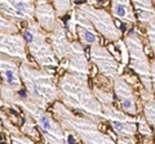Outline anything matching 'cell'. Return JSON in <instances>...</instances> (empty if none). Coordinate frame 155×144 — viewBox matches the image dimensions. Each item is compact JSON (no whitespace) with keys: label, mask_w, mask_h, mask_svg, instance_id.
Masks as SVG:
<instances>
[{"label":"cell","mask_w":155,"mask_h":144,"mask_svg":"<svg viewBox=\"0 0 155 144\" xmlns=\"http://www.w3.org/2000/svg\"><path fill=\"white\" fill-rule=\"evenodd\" d=\"M58 99L70 111H76L79 114L93 120L96 122L104 121L102 107L96 99L88 79L65 72L57 83Z\"/></svg>","instance_id":"obj_1"},{"label":"cell","mask_w":155,"mask_h":144,"mask_svg":"<svg viewBox=\"0 0 155 144\" xmlns=\"http://www.w3.org/2000/svg\"><path fill=\"white\" fill-rule=\"evenodd\" d=\"M19 76L28 99L36 105L47 109L58 100L57 79L53 70L38 68L31 62H21Z\"/></svg>","instance_id":"obj_2"},{"label":"cell","mask_w":155,"mask_h":144,"mask_svg":"<svg viewBox=\"0 0 155 144\" xmlns=\"http://www.w3.org/2000/svg\"><path fill=\"white\" fill-rule=\"evenodd\" d=\"M52 112L64 131L74 134L83 144H116L109 134L100 130L98 122L83 114L74 113L58 100L53 103Z\"/></svg>","instance_id":"obj_3"},{"label":"cell","mask_w":155,"mask_h":144,"mask_svg":"<svg viewBox=\"0 0 155 144\" xmlns=\"http://www.w3.org/2000/svg\"><path fill=\"white\" fill-rule=\"evenodd\" d=\"M21 35L23 36L28 53L32 55V58L35 59L40 68L51 70L58 67L60 62L53 54L47 32L43 31L35 21L26 23Z\"/></svg>","instance_id":"obj_4"},{"label":"cell","mask_w":155,"mask_h":144,"mask_svg":"<svg viewBox=\"0 0 155 144\" xmlns=\"http://www.w3.org/2000/svg\"><path fill=\"white\" fill-rule=\"evenodd\" d=\"M142 41L143 40L141 35H140L136 28L129 30V32L125 35L124 45L127 48L128 57H129L128 67L140 77L142 88L147 93L153 94L151 79H150V61L146 55Z\"/></svg>","instance_id":"obj_5"},{"label":"cell","mask_w":155,"mask_h":144,"mask_svg":"<svg viewBox=\"0 0 155 144\" xmlns=\"http://www.w3.org/2000/svg\"><path fill=\"white\" fill-rule=\"evenodd\" d=\"M74 8L79 11L83 16L91 22L94 31L102 35L105 39L110 41H119L123 36L122 30L116 26L114 18L111 14L104 8H96L92 7L88 3H72Z\"/></svg>","instance_id":"obj_6"},{"label":"cell","mask_w":155,"mask_h":144,"mask_svg":"<svg viewBox=\"0 0 155 144\" xmlns=\"http://www.w3.org/2000/svg\"><path fill=\"white\" fill-rule=\"evenodd\" d=\"M101 107H102L104 112V121L110 124L118 139H136L138 116H128V114L123 113L119 108H116L114 104H104Z\"/></svg>","instance_id":"obj_7"},{"label":"cell","mask_w":155,"mask_h":144,"mask_svg":"<svg viewBox=\"0 0 155 144\" xmlns=\"http://www.w3.org/2000/svg\"><path fill=\"white\" fill-rule=\"evenodd\" d=\"M113 92L120 111L132 117L138 116L137 98H136L133 85L125 79L124 75L116 76L113 80Z\"/></svg>","instance_id":"obj_8"},{"label":"cell","mask_w":155,"mask_h":144,"mask_svg":"<svg viewBox=\"0 0 155 144\" xmlns=\"http://www.w3.org/2000/svg\"><path fill=\"white\" fill-rule=\"evenodd\" d=\"M89 58L100 71V75L107 80H114L119 76V62L114 54L102 44H96L89 48Z\"/></svg>","instance_id":"obj_9"},{"label":"cell","mask_w":155,"mask_h":144,"mask_svg":"<svg viewBox=\"0 0 155 144\" xmlns=\"http://www.w3.org/2000/svg\"><path fill=\"white\" fill-rule=\"evenodd\" d=\"M0 13L14 23L35 21V2L21 0H4L0 2Z\"/></svg>","instance_id":"obj_10"},{"label":"cell","mask_w":155,"mask_h":144,"mask_svg":"<svg viewBox=\"0 0 155 144\" xmlns=\"http://www.w3.org/2000/svg\"><path fill=\"white\" fill-rule=\"evenodd\" d=\"M62 62H65L64 67L66 72L83 79L89 77V62L85 55L84 48L78 40L71 41L69 54Z\"/></svg>","instance_id":"obj_11"},{"label":"cell","mask_w":155,"mask_h":144,"mask_svg":"<svg viewBox=\"0 0 155 144\" xmlns=\"http://www.w3.org/2000/svg\"><path fill=\"white\" fill-rule=\"evenodd\" d=\"M0 54L21 62H28L23 36L19 32L18 33L0 32Z\"/></svg>","instance_id":"obj_12"},{"label":"cell","mask_w":155,"mask_h":144,"mask_svg":"<svg viewBox=\"0 0 155 144\" xmlns=\"http://www.w3.org/2000/svg\"><path fill=\"white\" fill-rule=\"evenodd\" d=\"M0 76L3 80L2 84L12 89L13 92L18 93L23 90L21 76H19V64L17 59L0 54Z\"/></svg>","instance_id":"obj_13"},{"label":"cell","mask_w":155,"mask_h":144,"mask_svg":"<svg viewBox=\"0 0 155 144\" xmlns=\"http://www.w3.org/2000/svg\"><path fill=\"white\" fill-rule=\"evenodd\" d=\"M47 36L52 46L53 54H54L58 62H62L67 57V54H69L70 44H71L70 37L67 36V32L65 30L64 21L57 20V23L54 28H53V31L47 33Z\"/></svg>","instance_id":"obj_14"},{"label":"cell","mask_w":155,"mask_h":144,"mask_svg":"<svg viewBox=\"0 0 155 144\" xmlns=\"http://www.w3.org/2000/svg\"><path fill=\"white\" fill-rule=\"evenodd\" d=\"M74 12H75V20H76V36L79 37V42L81 44V46L91 48L96 44H101L98 33L94 31L91 22L79 11H76L75 8H74Z\"/></svg>","instance_id":"obj_15"},{"label":"cell","mask_w":155,"mask_h":144,"mask_svg":"<svg viewBox=\"0 0 155 144\" xmlns=\"http://www.w3.org/2000/svg\"><path fill=\"white\" fill-rule=\"evenodd\" d=\"M35 20H36L35 22L40 26V28L44 32L49 33L53 31L58 18L56 16V12L52 3L49 2L35 3Z\"/></svg>","instance_id":"obj_16"},{"label":"cell","mask_w":155,"mask_h":144,"mask_svg":"<svg viewBox=\"0 0 155 144\" xmlns=\"http://www.w3.org/2000/svg\"><path fill=\"white\" fill-rule=\"evenodd\" d=\"M109 5H110V14L113 18L129 26H133L137 23V20H136V16L133 12V7L130 2L116 0V2L109 3Z\"/></svg>","instance_id":"obj_17"},{"label":"cell","mask_w":155,"mask_h":144,"mask_svg":"<svg viewBox=\"0 0 155 144\" xmlns=\"http://www.w3.org/2000/svg\"><path fill=\"white\" fill-rule=\"evenodd\" d=\"M133 7V12L136 16V20L143 27H147L155 22V7L154 2H142V0H136L130 2Z\"/></svg>","instance_id":"obj_18"},{"label":"cell","mask_w":155,"mask_h":144,"mask_svg":"<svg viewBox=\"0 0 155 144\" xmlns=\"http://www.w3.org/2000/svg\"><path fill=\"white\" fill-rule=\"evenodd\" d=\"M140 98L142 100L143 117L146 120V122L154 127V136H155V97L153 94L147 93L141 86V89H140Z\"/></svg>","instance_id":"obj_19"},{"label":"cell","mask_w":155,"mask_h":144,"mask_svg":"<svg viewBox=\"0 0 155 144\" xmlns=\"http://www.w3.org/2000/svg\"><path fill=\"white\" fill-rule=\"evenodd\" d=\"M23 118H25V121L19 126V130H21L23 135H26L27 138H30L31 140L36 143L39 140V131L36 129L35 122H34V120L26 113H23Z\"/></svg>","instance_id":"obj_20"},{"label":"cell","mask_w":155,"mask_h":144,"mask_svg":"<svg viewBox=\"0 0 155 144\" xmlns=\"http://www.w3.org/2000/svg\"><path fill=\"white\" fill-rule=\"evenodd\" d=\"M52 5L54 8V12H56V16L58 20H61L62 17L70 14L72 8H74L72 3L69 2V0H56V2L52 3Z\"/></svg>","instance_id":"obj_21"},{"label":"cell","mask_w":155,"mask_h":144,"mask_svg":"<svg viewBox=\"0 0 155 144\" xmlns=\"http://www.w3.org/2000/svg\"><path fill=\"white\" fill-rule=\"evenodd\" d=\"M18 25L12 21H9L0 13V32L3 33H18Z\"/></svg>","instance_id":"obj_22"},{"label":"cell","mask_w":155,"mask_h":144,"mask_svg":"<svg viewBox=\"0 0 155 144\" xmlns=\"http://www.w3.org/2000/svg\"><path fill=\"white\" fill-rule=\"evenodd\" d=\"M137 131L141 134L142 136L146 139H151L153 138V131L150 130V125L146 122L143 116H138V121H137Z\"/></svg>","instance_id":"obj_23"},{"label":"cell","mask_w":155,"mask_h":144,"mask_svg":"<svg viewBox=\"0 0 155 144\" xmlns=\"http://www.w3.org/2000/svg\"><path fill=\"white\" fill-rule=\"evenodd\" d=\"M146 28V36H147V41H149V45L153 50V54L155 57V22H153L151 25H149ZM155 59V58H154Z\"/></svg>","instance_id":"obj_24"},{"label":"cell","mask_w":155,"mask_h":144,"mask_svg":"<svg viewBox=\"0 0 155 144\" xmlns=\"http://www.w3.org/2000/svg\"><path fill=\"white\" fill-rule=\"evenodd\" d=\"M11 144H35V142L21 133L18 135H11Z\"/></svg>","instance_id":"obj_25"},{"label":"cell","mask_w":155,"mask_h":144,"mask_svg":"<svg viewBox=\"0 0 155 144\" xmlns=\"http://www.w3.org/2000/svg\"><path fill=\"white\" fill-rule=\"evenodd\" d=\"M150 79H151V88H153V95L155 97V59L150 62Z\"/></svg>","instance_id":"obj_26"},{"label":"cell","mask_w":155,"mask_h":144,"mask_svg":"<svg viewBox=\"0 0 155 144\" xmlns=\"http://www.w3.org/2000/svg\"><path fill=\"white\" fill-rule=\"evenodd\" d=\"M116 144H136V139H124V138H119V139H116Z\"/></svg>","instance_id":"obj_27"},{"label":"cell","mask_w":155,"mask_h":144,"mask_svg":"<svg viewBox=\"0 0 155 144\" xmlns=\"http://www.w3.org/2000/svg\"><path fill=\"white\" fill-rule=\"evenodd\" d=\"M4 130H3V126H2V122H0V133H3Z\"/></svg>","instance_id":"obj_28"},{"label":"cell","mask_w":155,"mask_h":144,"mask_svg":"<svg viewBox=\"0 0 155 144\" xmlns=\"http://www.w3.org/2000/svg\"><path fill=\"white\" fill-rule=\"evenodd\" d=\"M154 7H155V2H154Z\"/></svg>","instance_id":"obj_29"}]
</instances>
